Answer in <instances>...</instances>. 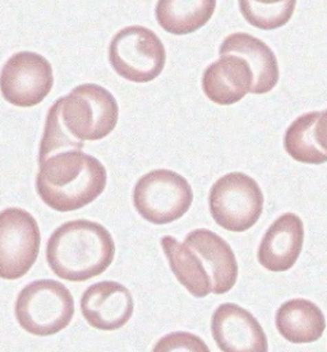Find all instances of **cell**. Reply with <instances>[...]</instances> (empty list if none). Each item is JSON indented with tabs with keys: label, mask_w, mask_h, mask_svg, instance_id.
Masks as SVG:
<instances>
[{
	"label": "cell",
	"mask_w": 327,
	"mask_h": 352,
	"mask_svg": "<svg viewBox=\"0 0 327 352\" xmlns=\"http://www.w3.org/2000/svg\"><path fill=\"white\" fill-rule=\"evenodd\" d=\"M107 168L82 150H67L39 159L36 190L52 210H81L98 198L107 186Z\"/></svg>",
	"instance_id": "obj_1"
},
{
	"label": "cell",
	"mask_w": 327,
	"mask_h": 352,
	"mask_svg": "<svg viewBox=\"0 0 327 352\" xmlns=\"http://www.w3.org/2000/svg\"><path fill=\"white\" fill-rule=\"evenodd\" d=\"M114 240L103 225L89 220L65 222L46 245V261L59 278L89 281L113 263Z\"/></svg>",
	"instance_id": "obj_2"
},
{
	"label": "cell",
	"mask_w": 327,
	"mask_h": 352,
	"mask_svg": "<svg viewBox=\"0 0 327 352\" xmlns=\"http://www.w3.org/2000/svg\"><path fill=\"white\" fill-rule=\"evenodd\" d=\"M64 129L78 142L100 141L114 131L119 107L115 97L95 83L74 88L70 95L55 101Z\"/></svg>",
	"instance_id": "obj_3"
},
{
	"label": "cell",
	"mask_w": 327,
	"mask_h": 352,
	"mask_svg": "<svg viewBox=\"0 0 327 352\" xmlns=\"http://www.w3.org/2000/svg\"><path fill=\"white\" fill-rule=\"evenodd\" d=\"M14 313L19 326L28 333L55 335L70 326L74 316V300L61 282L39 280L19 292Z\"/></svg>",
	"instance_id": "obj_4"
},
{
	"label": "cell",
	"mask_w": 327,
	"mask_h": 352,
	"mask_svg": "<svg viewBox=\"0 0 327 352\" xmlns=\"http://www.w3.org/2000/svg\"><path fill=\"white\" fill-rule=\"evenodd\" d=\"M193 192L183 176L171 170H154L142 176L133 190L137 212L154 225H167L186 214Z\"/></svg>",
	"instance_id": "obj_5"
},
{
	"label": "cell",
	"mask_w": 327,
	"mask_h": 352,
	"mask_svg": "<svg viewBox=\"0 0 327 352\" xmlns=\"http://www.w3.org/2000/svg\"><path fill=\"white\" fill-rule=\"evenodd\" d=\"M210 212L222 229L244 232L255 226L264 211V194L256 180L243 173H230L213 185Z\"/></svg>",
	"instance_id": "obj_6"
},
{
	"label": "cell",
	"mask_w": 327,
	"mask_h": 352,
	"mask_svg": "<svg viewBox=\"0 0 327 352\" xmlns=\"http://www.w3.org/2000/svg\"><path fill=\"white\" fill-rule=\"evenodd\" d=\"M109 60L124 80L147 83L164 71L167 52L154 31L143 26H129L113 37L109 46Z\"/></svg>",
	"instance_id": "obj_7"
},
{
	"label": "cell",
	"mask_w": 327,
	"mask_h": 352,
	"mask_svg": "<svg viewBox=\"0 0 327 352\" xmlns=\"http://www.w3.org/2000/svg\"><path fill=\"white\" fill-rule=\"evenodd\" d=\"M35 217L21 208L0 212V278L14 281L28 273L40 252Z\"/></svg>",
	"instance_id": "obj_8"
},
{
	"label": "cell",
	"mask_w": 327,
	"mask_h": 352,
	"mask_svg": "<svg viewBox=\"0 0 327 352\" xmlns=\"http://www.w3.org/2000/svg\"><path fill=\"white\" fill-rule=\"evenodd\" d=\"M54 85L52 64L31 52L14 54L0 73V91L6 101L18 107H32L44 101Z\"/></svg>",
	"instance_id": "obj_9"
},
{
	"label": "cell",
	"mask_w": 327,
	"mask_h": 352,
	"mask_svg": "<svg viewBox=\"0 0 327 352\" xmlns=\"http://www.w3.org/2000/svg\"><path fill=\"white\" fill-rule=\"evenodd\" d=\"M211 332L222 352H268V341L260 322L248 310L226 302L215 310Z\"/></svg>",
	"instance_id": "obj_10"
},
{
	"label": "cell",
	"mask_w": 327,
	"mask_h": 352,
	"mask_svg": "<svg viewBox=\"0 0 327 352\" xmlns=\"http://www.w3.org/2000/svg\"><path fill=\"white\" fill-rule=\"evenodd\" d=\"M134 301L129 290L114 281L87 287L81 299V311L89 326L98 331H116L132 318Z\"/></svg>",
	"instance_id": "obj_11"
},
{
	"label": "cell",
	"mask_w": 327,
	"mask_h": 352,
	"mask_svg": "<svg viewBox=\"0 0 327 352\" xmlns=\"http://www.w3.org/2000/svg\"><path fill=\"white\" fill-rule=\"evenodd\" d=\"M255 76L246 59L235 54H222L218 62L206 68L202 89L218 105H233L252 94Z\"/></svg>",
	"instance_id": "obj_12"
},
{
	"label": "cell",
	"mask_w": 327,
	"mask_h": 352,
	"mask_svg": "<svg viewBox=\"0 0 327 352\" xmlns=\"http://www.w3.org/2000/svg\"><path fill=\"white\" fill-rule=\"evenodd\" d=\"M304 229L295 213L280 216L266 231L258 248V262L271 272L289 271L301 256Z\"/></svg>",
	"instance_id": "obj_13"
},
{
	"label": "cell",
	"mask_w": 327,
	"mask_h": 352,
	"mask_svg": "<svg viewBox=\"0 0 327 352\" xmlns=\"http://www.w3.org/2000/svg\"><path fill=\"white\" fill-rule=\"evenodd\" d=\"M184 243L200 256L213 283V292H229L238 278V262L229 244L211 230L198 229L189 232Z\"/></svg>",
	"instance_id": "obj_14"
},
{
	"label": "cell",
	"mask_w": 327,
	"mask_h": 352,
	"mask_svg": "<svg viewBox=\"0 0 327 352\" xmlns=\"http://www.w3.org/2000/svg\"><path fill=\"white\" fill-rule=\"evenodd\" d=\"M219 53L235 54L247 60L255 76L252 94L264 95L277 85L280 72L274 52L255 36L246 32L231 34L221 44Z\"/></svg>",
	"instance_id": "obj_15"
},
{
	"label": "cell",
	"mask_w": 327,
	"mask_h": 352,
	"mask_svg": "<svg viewBox=\"0 0 327 352\" xmlns=\"http://www.w3.org/2000/svg\"><path fill=\"white\" fill-rule=\"evenodd\" d=\"M275 323L279 333L292 344L316 342L326 329L322 310L306 299L286 301L277 309Z\"/></svg>",
	"instance_id": "obj_16"
},
{
	"label": "cell",
	"mask_w": 327,
	"mask_h": 352,
	"mask_svg": "<svg viewBox=\"0 0 327 352\" xmlns=\"http://www.w3.org/2000/svg\"><path fill=\"white\" fill-rule=\"evenodd\" d=\"M216 0H159L156 19L162 30L173 35H188L211 19Z\"/></svg>",
	"instance_id": "obj_17"
},
{
	"label": "cell",
	"mask_w": 327,
	"mask_h": 352,
	"mask_svg": "<svg viewBox=\"0 0 327 352\" xmlns=\"http://www.w3.org/2000/svg\"><path fill=\"white\" fill-rule=\"evenodd\" d=\"M161 247L168 258L171 272L195 298H206L213 292L210 276L192 248L168 235L161 239Z\"/></svg>",
	"instance_id": "obj_18"
},
{
	"label": "cell",
	"mask_w": 327,
	"mask_h": 352,
	"mask_svg": "<svg viewBox=\"0 0 327 352\" xmlns=\"http://www.w3.org/2000/svg\"><path fill=\"white\" fill-rule=\"evenodd\" d=\"M319 113L301 115L293 122L285 132L284 148L292 159L310 165L327 162V153L316 141L315 126Z\"/></svg>",
	"instance_id": "obj_19"
},
{
	"label": "cell",
	"mask_w": 327,
	"mask_h": 352,
	"mask_svg": "<svg viewBox=\"0 0 327 352\" xmlns=\"http://www.w3.org/2000/svg\"><path fill=\"white\" fill-rule=\"evenodd\" d=\"M295 6L297 0H239L240 13L248 23L265 31L285 26Z\"/></svg>",
	"instance_id": "obj_20"
},
{
	"label": "cell",
	"mask_w": 327,
	"mask_h": 352,
	"mask_svg": "<svg viewBox=\"0 0 327 352\" xmlns=\"http://www.w3.org/2000/svg\"><path fill=\"white\" fill-rule=\"evenodd\" d=\"M152 352H211L204 340L189 332H173L161 337Z\"/></svg>",
	"instance_id": "obj_21"
},
{
	"label": "cell",
	"mask_w": 327,
	"mask_h": 352,
	"mask_svg": "<svg viewBox=\"0 0 327 352\" xmlns=\"http://www.w3.org/2000/svg\"><path fill=\"white\" fill-rule=\"evenodd\" d=\"M315 134L319 147L327 153V110L319 114V120L315 126Z\"/></svg>",
	"instance_id": "obj_22"
}]
</instances>
